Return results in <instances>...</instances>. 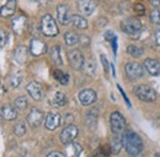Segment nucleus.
I'll list each match as a JSON object with an SVG mask.
<instances>
[{
  "label": "nucleus",
  "instance_id": "obj_1",
  "mask_svg": "<svg viewBox=\"0 0 160 157\" xmlns=\"http://www.w3.org/2000/svg\"><path fill=\"white\" fill-rule=\"evenodd\" d=\"M122 139H123V146L131 156H137L142 152L143 141L137 133H134L133 130H126Z\"/></svg>",
  "mask_w": 160,
  "mask_h": 157
},
{
  "label": "nucleus",
  "instance_id": "obj_2",
  "mask_svg": "<svg viewBox=\"0 0 160 157\" xmlns=\"http://www.w3.org/2000/svg\"><path fill=\"white\" fill-rule=\"evenodd\" d=\"M41 31L47 37H54V36H57L59 33V30H58V26L56 23V20L53 19L49 14L44 15L41 19Z\"/></svg>",
  "mask_w": 160,
  "mask_h": 157
},
{
  "label": "nucleus",
  "instance_id": "obj_3",
  "mask_svg": "<svg viewBox=\"0 0 160 157\" xmlns=\"http://www.w3.org/2000/svg\"><path fill=\"white\" fill-rule=\"evenodd\" d=\"M144 65H142L137 61H131L127 63L124 66V71L126 75L129 80H139L144 75Z\"/></svg>",
  "mask_w": 160,
  "mask_h": 157
},
{
  "label": "nucleus",
  "instance_id": "obj_4",
  "mask_svg": "<svg viewBox=\"0 0 160 157\" xmlns=\"http://www.w3.org/2000/svg\"><path fill=\"white\" fill-rule=\"evenodd\" d=\"M136 96L144 102H154L157 99V92L148 85H140L134 90Z\"/></svg>",
  "mask_w": 160,
  "mask_h": 157
},
{
  "label": "nucleus",
  "instance_id": "obj_5",
  "mask_svg": "<svg viewBox=\"0 0 160 157\" xmlns=\"http://www.w3.org/2000/svg\"><path fill=\"white\" fill-rule=\"evenodd\" d=\"M121 30L122 32L127 33V35H137L142 30V23L138 19H126L121 22Z\"/></svg>",
  "mask_w": 160,
  "mask_h": 157
},
{
  "label": "nucleus",
  "instance_id": "obj_6",
  "mask_svg": "<svg viewBox=\"0 0 160 157\" xmlns=\"http://www.w3.org/2000/svg\"><path fill=\"white\" fill-rule=\"evenodd\" d=\"M78 133H79V130H78V128L75 125H73V124L67 125L62 130V133H60L59 135L60 142L64 144V145H69V144L74 142L75 137L78 136Z\"/></svg>",
  "mask_w": 160,
  "mask_h": 157
},
{
  "label": "nucleus",
  "instance_id": "obj_7",
  "mask_svg": "<svg viewBox=\"0 0 160 157\" xmlns=\"http://www.w3.org/2000/svg\"><path fill=\"white\" fill-rule=\"evenodd\" d=\"M110 124H111V129L115 134H120L126 129V119L120 112H113L110 116Z\"/></svg>",
  "mask_w": 160,
  "mask_h": 157
},
{
  "label": "nucleus",
  "instance_id": "obj_8",
  "mask_svg": "<svg viewBox=\"0 0 160 157\" xmlns=\"http://www.w3.org/2000/svg\"><path fill=\"white\" fill-rule=\"evenodd\" d=\"M68 59H69V64L72 65V68H74L75 70L82 69V65L85 63V59L82 57L81 52L79 49H73L68 52Z\"/></svg>",
  "mask_w": 160,
  "mask_h": 157
},
{
  "label": "nucleus",
  "instance_id": "obj_9",
  "mask_svg": "<svg viewBox=\"0 0 160 157\" xmlns=\"http://www.w3.org/2000/svg\"><path fill=\"white\" fill-rule=\"evenodd\" d=\"M26 91H27V93L33 98L35 101H41V99L43 98V95H44L41 83L37 82V81H31V82L26 86Z\"/></svg>",
  "mask_w": 160,
  "mask_h": 157
},
{
  "label": "nucleus",
  "instance_id": "obj_10",
  "mask_svg": "<svg viewBox=\"0 0 160 157\" xmlns=\"http://www.w3.org/2000/svg\"><path fill=\"white\" fill-rule=\"evenodd\" d=\"M78 97H79L80 103H81L82 106H90V104H92V103L96 101L98 95H96V92H95L94 90H91V88H85V90L80 91Z\"/></svg>",
  "mask_w": 160,
  "mask_h": 157
},
{
  "label": "nucleus",
  "instance_id": "obj_11",
  "mask_svg": "<svg viewBox=\"0 0 160 157\" xmlns=\"http://www.w3.org/2000/svg\"><path fill=\"white\" fill-rule=\"evenodd\" d=\"M43 118H44L43 112L40 111V109L33 108V109H31V112L27 116V121H28L31 128H38L42 124V121H43Z\"/></svg>",
  "mask_w": 160,
  "mask_h": 157
},
{
  "label": "nucleus",
  "instance_id": "obj_12",
  "mask_svg": "<svg viewBox=\"0 0 160 157\" xmlns=\"http://www.w3.org/2000/svg\"><path fill=\"white\" fill-rule=\"evenodd\" d=\"M78 9L85 16H91L96 9V4L94 0H78Z\"/></svg>",
  "mask_w": 160,
  "mask_h": 157
},
{
  "label": "nucleus",
  "instance_id": "obj_13",
  "mask_svg": "<svg viewBox=\"0 0 160 157\" xmlns=\"http://www.w3.org/2000/svg\"><path fill=\"white\" fill-rule=\"evenodd\" d=\"M30 52L35 57L42 55V54H44L47 52V44L41 39L33 38L31 40V44H30Z\"/></svg>",
  "mask_w": 160,
  "mask_h": 157
},
{
  "label": "nucleus",
  "instance_id": "obj_14",
  "mask_svg": "<svg viewBox=\"0 0 160 157\" xmlns=\"http://www.w3.org/2000/svg\"><path fill=\"white\" fill-rule=\"evenodd\" d=\"M57 20L63 26L68 25L72 21V16L69 15V7L67 5H58L57 6Z\"/></svg>",
  "mask_w": 160,
  "mask_h": 157
},
{
  "label": "nucleus",
  "instance_id": "obj_15",
  "mask_svg": "<svg viewBox=\"0 0 160 157\" xmlns=\"http://www.w3.org/2000/svg\"><path fill=\"white\" fill-rule=\"evenodd\" d=\"M144 69L153 76L160 75V61L157 59L148 58L144 60Z\"/></svg>",
  "mask_w": 160,
  "mask_h": 157
},
{
  "label": "nucleus",
  "instance_id": "obj_16",
  "mask_svg": "<svg viewBox=\"0 0 160 157\" xmlns=\"http://www.w3.org/2000/svg\"><path fill=\"white\" fill-rule=\"evenodd\" d=\"M60 125V116L58 113H48L46 116L44 126L48 130H56Z\"/></svg>",
  "mask_w": 160,
  "mask_h": 157
},
{
  "label": "nucleus",
  "instance_id": "obj_17",
  "mask_svg": "<svg viewBox=\"0 0 160 157\" xmlns=\"http://www.w3.org/2000/svg\"><path fill=\"white\" fill-rule=\"evenodd\" d=\"M122 147H123V139L118 134H115L113 136L111 137V141H110V151H111V154L117 155Z\"/></svg>",
  "mask_w": 160,
  "mask_h": 157
},
{
  "label": "nucleus",
  "instance_id": "obj_18",
  "mask_svg": "<svg viewBox=\"0 0 160 157\" xmlns=\"http://www.w3.org/2000/svg\"><path fill=\"white\" fill-rule=\"evenodd\" d=\"M26 25H27V19H26L23 15L18 16L16 19H14V21H12V28H14V32H15L16 35H21V33L25 31Z\"/></svg>",
  "mask_w": 160,
  "mask_h": 157
},
{
  "label": "nucleus",
  "instance_id": "obj_19",
  "mask_svg": "<svg viewBox=\"0 0 160 157\" xmlns=\"http://www.w3.org/2000/svg\"><path fill=\"white\" fill-rule=\"evenodd\" d=\"M16 10V0H6V4L1 7V16L8 17L11 16Z\"/></svg>",
  "mask_w": 160,
  "mask_h": 157
},
{
  "label": "nucleus",
  "instance_id": "obj_20",
  "mask_svg": "<svg viewBox=\"0 0 160 157\" xmlns=\"http://www.w3.org/2000/svg\"><path fill=\"white\" fill-rule=\"evenodd\" d=\"M1 117L5 120H15L18 117V112L11 106H2L1 107Z\"/></svg>",
  "mask_w": 160,
  "mask_h": 157
},
{
  "label": "nucleus",
  "instance_id": "obj_21",
  "mask_svg": "<svg viewBox=\"0 0 160 157\" xmlns=\"http://www.w3.org/2000/svg\"><path fill=\"white\" fill-rule=\"evenodd\" d=\"M82 147L80 146L79 144H77V142H72V144H69L68 145V147H67V156L68 157H81L82 155Z\"/></svg>",
  "mask_w": 160,
  "mask_h": 157
},
{
  "label": "nucleus",
  "instance_id": "obj_22",
  "mask_svg": "<svg viewBox=\"0 0 160 157\" xmlns=\"http://www.w3.org/2000/svg\"><path fill=\"white\" fill-rule=\"evenodd\" d=\"M98 118H99V111L98 109H90L86 116H85V123L89 128H94L96 126L98 123Z\"/></svg>",
  "mask_w": 160,
  "mask_h": 157
},
{
  "label": "nucleus",
  "instance_id": "obj_23",
  "mask_svg": "<svg viewBox=\"0 0 160 157\" xmlns=\"http://www.w3.org/2000/svg\"><path fill=\"white\" fill-rule=\"evenodd\" d=\"M82 70L86 75L89 76H95L96 75V63L92 59H86L84 65H82Z\"/></svg>",
  "mask_w": 160,
  "mask_h": 157
},
{
  "label": "nucleus",
  "instance_id": "obj_24",
  "mask_svg": "<svg viewBox=\"0 0 160 157\" xmlns=\"http://www.w3.org/2000/svg\"><path fill=\"white\" fill-rule=\"evenodd\" d=\"M14 55H15V59H16L18 63L25 64L26 60H27V48L23 47V45H19V47L15 49Z\"/></svg>",
  "mask_w": 160,
  "mask_h": 157
},
{
  "label": "nucleus",
  "instance_id": "obj_25",
  "mask_svg": "<svg viewBox=\"0 0 160 157\" xmlns=\"http://www.w3.org/2000/svg\"><path fill=\"white\" fill-rule=\"evenodd\" d=\"M70 22L75 28H79V30H84L88 27V21L84 16H80V15H73Z\"/></svg>",
  "mask_w": 160,
  "mask_h": 157
},
{
  "label": "nucleus",
  "instance_id": "obj_26",
  "mask_svg": "<svg viewBox=\"0 0 160 157\" xmlns=\"http://www.w3.org/2000/svg\"><path fill=\"white\" fill-rule=\"evenodd\" d=\"M51 103H52V106H54V107H63V106H65V103H67V97H65V95L62 93V92H56V93L53 95V97L51 98Z\"/></svg>",
  "mask_w": 160,
  "mask_h": 157
},
{
  "label": "nucleus",
  "instance_id": "obj_27",
  "mask_svg": "<svg viewBox=\"0 0 160 157\" xmlns=\"http://www.w3.org/2000/svg\"><path fill=\"white\" fill-rule=\"evenodd\" d=\"M51 59L56 65H62L63 60H62V55H60V47L59 45H54L51 49Z\"/></svg>",
  "mask_w": 160,
  "mask_h": 157
},
{
  "label": "nucleus",
  "instance_id": "obj_28",
  "mask_svg": "<svg viewBox=\"0 0 160 157\" xmlns=\"http://www.w3.org/2000/svg\"><path fill=\"white\" fill-rule=\"evenodd\" d=\"M53 76H54V78H56L59 83H62V85H68V82H69V75H68L67 73L59 70V69H56V70L53 71Z\"/></svg>",
  "mask_w": 160,
  "mask_h": 157
},
{
  "label": "nucleus",
  "instance_id": "obj_29",
  "mask_svg": "<svg viewBox=\"0 0 160 157\" xmlns=\"http://www.w3.org/2000/svg\"><path fill=\"white\" fill-rule=\"evenodd\" d=\"M64 40H65V43L68 45H74V44H77L79 42V36L77 33H74V32H67L64 35Z\"/></svg>",
  "mask_w": 160,
  "mask_h": 157
},
{
  "label": "nucleus",
  "instance_id": "obj_30",
  "mask_svg": "<svg viewBox=\"0 0 160 157\" xmlns=\"http://www.w3.org/2000/svg\"><path fill=\"white\" fill-rule=\"evenodd\" d=\"M127 52H128V54L132 55L133 58H139L140 55L143 54V49H142L140 47L133 45V44H131V45L127 47Z\"/></svg>",
  "mask_w": 160,
  "mask_h": 157
},
{
  "label": "nucleus",
  "instance_id": "obj_31",
  "mask_svg": "<svg viewBox=\"0 0 160 157\" xmlns=\"http://www.w3.org/2000/svg\"><path fill=\"white\" fill-rule=\"evenodd\" d=\"M14 133L16 134V136H23L26 134V124L23 121H18L14 125Z\"/></svg>",
  "mask_w": 160,
  "mask_h": 157
},
{
  "label": "nucleus",
  "instance_id": "obj_32",
  "mask_svg": "<svg viewBox=\"0 0 160 157\" xmlns=\"http://www.w3.org/2000/svg\"><path fill=\"white\" fill-rule=\"evenodd\" d=\"M14 106H15V108H18L20 111H23L27 107V99H26V97H22V96L18 97L14 101Z\"/></svg>",
  "mask_w": 160,
  "mask_h": 157
},
{
  "label": "nucleus",
  "instance_id": "obj_33",
  "mask_svg": "<svg viewBox=\"0 0 160 157\" xmlns=\"http://www.w3.org/2000/svg\"><path fill=\"white\" fill-rule=\"evenodd\" d=\"M149 19L153 23H157V25H160V10L158 9H153L150 11V15H149Z\"/></svg>",
  "mask_w": 160,
  "mask_h": 157
},
{
  "label": "nucleus",
  "instance_id": "obj_34",
  "mask_svg": "<svg viewBox=\"0 0 160 157\" xmlns=\"http://www.w3.org/2000/svg\"><path fill=\"white\" fill-rule=\"evenodd\" d=\"M108 150H110V147L100 146V147L98 149V151L95 152L94 157H108Z\"/></svg>",
  "mask_w": 160,
  "mask_h": 157
},
{
  "label": "nucleus",
  "instance_id": "obj_35",
  "mask_svg": "<svg viewBox=\"0 0 160 157\" xmlns=\"http://www.w3.org/2000/svg\"><path fill=\"white\" fill-rule=\"evenodd\" d=\"M134 12L137 14V15H144V12H145V7H144V5H142V4H134Z\"/></svg>",
  "mask_w": 160,
  "mask_h": 157
},
{
  "label": "nucleus",
  "instance_id": "obj_36",
  "mask_svg": "<svg viewBox=\"0 0 160 157\" xmlns=\"http://www.w3.org/2000/svg\"><path fill=\"white\" fill-rule=\"evenodd\" d=\"M21 82V76H11L10 78V85L12 87H18Z\"/></svg>",
  "mask_w": 160,
  "mask_h": 157
},
{
  "label": "nucleus",
  "instance_id": "obj_37",
  "mask_svg": "<svg viewBox=\"0 0 160 157\" xmlns=\"http://www.w3.org/2000/svg\"><path fill=\"white\" fill-rule=\"evenodd\" d=\"M101 63H102V65L105 68V71L107 73L110 70V64H108V60L106 58V55H103V54H101Z\"/></svg>",
  "mask_w": 160,
  "mask_h": 157
},
{
  "label": "nucleus",
  "instance_id": "obj_38",
  "mask_svg": "<svg viewBox=\"0 0 160 157\" xmlns=\"http://www.w3.org/2000/svg\"><path fill=\"white\" fill-rule=\"evenodd\" d=\"M154 44L160 47V30H157L154 33Z\"/></svg>",
  "mask_w": 160,
  "mask_h": 157
},
{
  "label": "nucleus",
  "instance_id": "obj_39",
  "mask_svg": "<svg viewBox=\"0 0 160 157\" xmlns=\"http://www.w3.org/2000/svg\"><path fill=\"white\" fill-rule=\"evenodd\" d=\"M47 157H65V155L63 154V152H60V151H52V152H49Z\"/></svg>",
  "mask_w": 160,
  "mask_h": 157
},
{
  "label": "nucleus",
  "instance_id": "obj_40",
  "mask_svg": "<svg viewBox=\"0 0 160 157\" xmlns=\"http://www.w3.org/2000/svg\"><path fill=\"white\" fill-rule=\"evenodd\" d=\"M0 35H1V48H4L5 47V43H6V35H5V31L4 30H1L0 31Z\"/></svg>",
  "mask_w": 160,
  "mask_h": 157
},
{
  "label": "nucleus",
  "instance_id": "obj_41",
  "mask_svg": "<svg viewBox=\"0 0 160 157\" xmlns=\"http://www.w3.org/2000/svg\"><path fill=\"white\" fill-rule=\"evenodd\" d=\"M149 2H150L153 6H159L160 5V0H149Z\"/></svg>",
  "mask_w": 160,
  "mask_h": 157
},
{
  "label": "nucleus",
  "instance_id": "obj_42",
  "mask_svg": "<svg viewBox=\"0 0 160 157\" xmlns=\"http://www.w3.org/2000/svg\"><path fill=\"white\" fill-rule=\"evenodd\" d=\"M155 157H160V152H157V154H155Z\"/></svg>",
  "mask_w": 160,
  "mask_h": 157
},
{
  "label": "nucleus",
  "instance_id": "obj_43",
  "mask_svg": "<svg viewBox=\"0 0 160 157\" xmlns=\"http://www.w3.org/2000/svg\"><path fill=\"white\" fill-rule=\"evenodd\" d=\"M25 157H30V156H25Z\"/></svg>",
  "mask_w": 160,
  "mask_h": 157
}]
</instances>
